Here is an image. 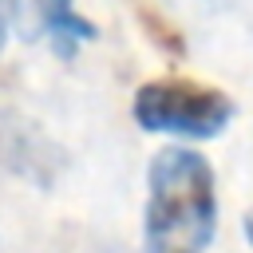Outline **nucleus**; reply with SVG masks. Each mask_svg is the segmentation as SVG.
<instances>
[{
	"label": "nucleus",
	"mask_w": 253,
	"mask_h": 253,
	"mask_svg": "<svg viewBox=\"0 0 253 253\" xmlns=\"http://www.w3.org/2000/svg\"><path fill=\"white\" fill-rule=\"evenodd\" d=\"M130 115L150 134L206 142V138H217L233 123V99L221 87H210L202 79L162 75V79H146L134 91Z\"/></svg>",
	"instance_id": "2"
},
{
	"label": "nucleus",
	"mask_w": 253,
	"mask_h": 253,
	"mask_svg": "<svg viewBox=\"0 0 253 253\" xmlns=\"http://www.w3.org/2000/svg\"><path fill=\"white\" fill-rule=\"evenodd\" d=\"M217 233L213 166L190 142L162 146L146 166L142 253H206Z\"/></svg>",
	"instance_id": "1"
},
{
	"label": "nucleus",
	"mask_w": 253,
	"mask_h": 253,
	"mask_svg": "<svg viewBox=\"0 0 253 253\" xmlns=\"http://www.w3.org/2000/svg\"><path fill=\"white\" fill-rule=\"evenodd\" d=\"M95 253H123V249H119V245H99Z\"/></svg>",
	"instance_id": "7"
},
{
	"label": "nucleus",
	"mask_w": 253,
	"mask_h": 253,
	"mask_svg": "<svg viewBox=\"0 0 253 253\" xmlns=\"http://www.w3.org/2000/svg\"><path fill=\"white\" fill-rule=\"evenodd\" d=\"M0 162L12 174H20V178H28V182L47 190L55 182L59 166H63V150L36 123L8 115V119H0Z\"/></svg>",
	"instance_id": "3"
},
{
	"label": "nucleus",
	"mask_w": 253,
	"mask_h": 253,
	"mask_svg": "<svg viewBox=\"0 0 253 253\" xmlns=\"http://www.w3.org/2000/svg\"><path fill=\"white\" fill-rule=\"evenodd\" d=\"M241 229H245V237H249V245H253V210H245V217H241Z\"/></svg>",
	"instance_id": "6"
},
{
	"label": "nucleus",
	"mask_w": 253,
	"mask_h": 253,
	"mask_svg": "<svg viewBox=\"0 0 253 253\" xmlns=\"http://www.w3.org/2000/svg\"><path fill=\"white\" fill-rule=\"evenodd\" d=\"M32 12H36L40 36L51 43L59 59H71L83 43L99 40V28L75 8V0H32Z\"/></svg>",
	"instance_id": "4"
},
{
	"label": "nucleus",
	"mask_w": 253,
	"mask_h": 253,
	"mask_svg": "<svg viewBox=\"0 0 253 253\" xmlns=\"http://www.w3.org/2000/svg\"><path fill=\"white\" fill-rule=\"evenodd\" d=\"M16 16H20V0H0V51H4L8 36H12V24H16Z\"/></svg>",
	"instance_id": "5"
}]
</instances>
